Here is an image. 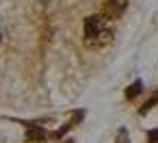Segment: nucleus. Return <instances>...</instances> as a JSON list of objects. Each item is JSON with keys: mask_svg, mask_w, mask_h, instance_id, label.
Segmentation results:
<instances>
[{"mask_svg": "<svg viewBox=\"0 0 158 143\" xmlns=\"http://www.w3.org/2000/svg\"><path fill=\"white\" fill-rule=\"evenodd\" d=\"M113 39V22L106 20L102 13L91 15L85 20V44L93 50H100L108 46Z\"/></svg>", "mask_w": 158, "mask_h": 143, "instance_id": "nucleus-1", "label": "nucleus"}, {"mask_svg": "<svg viewBox=\"0 0 158 143\" xmlns=\"http://www.w3.org/2000/svg\"><path fill=\"white\" fill-rule=\"evenodd\" d=\"M126 5H128L126 0H106L104 7H102V15H104L106 20L115 22V20H119L121 13L126 11Z\"/></svg>", "mask_w": 158, "mask_h": 143, "instance_id": "nucleus-2", "label": "nucleus"}, {"mask_svg": "<svg viewBox=\"0 0 158 143\" xmlns=\"http://www.w3.org/2000/svg\"><path fill=\"white\" fill-rule=\"evenodd\" d=\"M136 91H141V82H134L132 87H130V91H128V98H134V93Z\"/></svg>", "mask_w": 158, "mask_h": 143, "instance_id": "nucleus-3", "label": "nucleus"}, {"mask_svg": "<svg viewBox=\"0 0 158 143\" xmlns=\"http://www.w3.org/2000/svg\"><path fill=\"white\" fill-rule=\"evenodd\" d=\"M156 139H158V130H152V132H149V141L156 143Z\"/></svg>", "mask_w": 158, "mask_h": 143, "instance_id": "nucleus-4", "label": "nucleus"}]
</instances>
